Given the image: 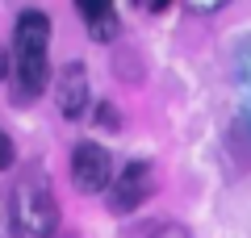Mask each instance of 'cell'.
<instances>
[{"label":"cell","instance_id":"6da1fadb","mask_svg":"<svg viewBox=\"0 0 251 238\" xmlns=\"http://www.w3.org/2000/svg\"><path fill=\"white\" fill-rule=\"evenodd\" d=\"M46 46H50V21L46 13L25 9L17 17V29H13V71H17V105L21 100H38L50 79V67H46Z\"/></svg>","mask_w":251,"mask_h":238},{"label":"cell","instance_id":"7a4b0ae2","mask_svg":"<svg viewBox=\"0 0 251 238\" xmlns=\"http://www.w3.org/2000/svg\"><path fill=\"white\" fill-rule=\"evenodd\" d=\"M13 226L25 238H50L59 230V201L50 192L46 171L29 167L25 176L13 184Z\"/></svg>","mask_w":251,"mask_h":238},{"label":"cell","instance_id":"3957f363","mask_svg":"<svg viewBox=\"0 0 251 238\" xmlns=\"http://www.w3.org/2000/svg\"><path fill=\"white\" fill-rule=\"evenodd\" d=\"M109 176H113V167H109V150L97 146V142H80L75 155H72V184L80 188V192H105Z\"/></svg>","mask_w":251,"mask_h":238},{"label":"cell","instance_id":"277c9868","mask_svg":"<svg viewBox=\"0 0 251 238\" xmlns=\"http://www.w3.org/2000/svg\"><path fill=\"white\" fill-rule=\"evenodd\" d=\"M151 192H155L151 163H130V167L113 180V188H109V209L113 213H130V209H138Z\"/></svg>","mask_w":251,"mask_h":238},{"label":"cell","instance_id":"5b68a950","mask_svg":"<svg viewBox=\"0 0 251 238\" xmlns=\"http://www.w3.org/2000/svg\"><path fill=\"white\" fill-rule=\"evenodd\" d=\"M88 71H84V63H67V67L59 71V113L67 117V121H75V117H84V109H88Z\"/></svg>","mask_w":251,"mask_h":238},{"label":"cell","instance_id":"8992f818","mask_svg":"<svg viewBox=\"0 0 251 238\" xmlns=\"http://www.w3.org/2000/svg\"><path fill=\"white\" fill-rule=\"evenodd\" d=\"M80 17H84V29H88L97 42H113V38L122 34L117 9L109 0H80Z\"/></svg>","mask_w":251,"mask_h":238},{"label":"cell","instance_id":"52a82bcc","mask_svg":"<svg viewBox=\"0 0 251 238\" xmlns=\"http://www.w3.org/2000/svg\"><path fill=\"white\" fill-rule=\"evenodd\" d=\"M151 238H193V234H188L184 226H159V230H155Z\"/></svg>","mask_w":251,"mask_h":238},{"label":"cell","instance_id":"ba28073f","mask_svg":"<svg viewBox=\"0 0 251 238\" xmlns=\"http://www.w3.org/2000/svg\"><path fill=\"white\" fill-rule=\"evenodd\" d=\"M100 125L105 130H117V109L113 105H100Z\"/></svg>","mask_w":251,"mask_h":238},{"label":"cell","instance_id":"9c48e42d","mask_svg":"<svg viewBox=\"0 0 251 238\" xmlns=\"http://www.w3.org/2000/svg\"><path fill=\"white\" fill-rule=\"evenodd\" d=\"M9 163H13V142L4 138V134H0V171L9 167Z\"/></svg>","mask_w":251,"mask_h":238},{"label":"cell","instance_id":"30bf717a","mask_svg":"<svg viewBox=\"0 0 251 238\" xmlns=\"http://www.w3.org/2000/svg\"><path fill=\"white\" fill-rule=\"evenodd\" d=\"M4 71H9V54L0 50V79H4Z\"/></svg>","mask_w":251,"mask_h":238}]
</instances>
